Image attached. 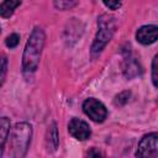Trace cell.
Wrapping results in <instances>:
<instances>
[{
    "label": "cell",
    "instance_id": "cell-9",
    "mask_svg": "<svg viewBox=\"0 0 158 158\" xmlns=\"http://www.w3.org/2000/svg\"><path fill=\"white\" fill-rule=\"evenodd\" d=\"M21 4V0H4L0 6V15L2 17H10L14 10Z\"/></svg>",
    "mask_w": 158,
    "mask_h": 158
},
{
    "label": "cell",
    "instance_id": "cell-2",
    "mask_svg": "<svg viewBox=\"0 0 158 158\" xmlns=\"http://www.w3.org/2000/svg\"><path fill=\"white\" fill-rule=\"evenodd\" d=\"M32 128L26 122H19L15 125L11 132V152L10 157L21 158L26 154L31 142Z\"/></svg>",
    "mask_w": 158,
    "mask_h": 158
},
{
    "label": "cell",
    "instance_id": "cell-13",
    "mask_svg": "<svg viewBox=\"0 0 158 158\" xmlns=\"http://www.w3.org/2000/svg\"><path fill=\"white\" fill-rule=\"evenodd\" d=\"M152 81L154 86L158 88V54H156L152 60Z\"/></svg>",
    "mask_w": 158,
    "mask_h": 158
},
{
    "label": "cell",
    "instance_id": "cell-12",
    "mask_svg": "<svg viewBox=\"0 0 158 158\" xmlns=\"http://www.w3.org/2000/svg\"><path fill=\"white\" fill-rule=\"evenodd\" d=\"M77 5V0H54V6L59 10H68Z\"/></svg>",
    "mask_w": 158,
    "mask_h": 158
},
{
    "label": "cell",
    "instance_id": "cell-17",
    "mask_svg": "<svg viewBox=\"0 0 158 158\" xmlns=\"http://www.w3.org/2000/svg\"><path fill=\"white\" fill-rule=\"evenodd\" d=\"M6 69H7V60H6V58L4 57V58H2V60H1V84H2V83H4V80H5Z\"/></svg>",
    "mask_w": 158,
    "mask_h": 158
},
{
    "label": "cell",
    "instance_id": "cell-15",
    "mask_svg": "<svg viewBox=\"0 0 158 158\" xmlns=\"http://www.w3.org/2000/svg\"><path fill=\"white\" fill-rule=\"evenodd\" d=\"M130 96H131V93L130 91H122V93H120L117 96H116V99H115V104L116 105H125L127 101H128V99H130Z\"/></svg>",
    "mask_w": 158,
    "mask_h": 158
},
{
    "label": "cell",
    "instance_id": "cell-1",
    "mask_svg": "<svg viewBox=\"0 0 158 158\" xmlns=\"http://www.w3.org/2000/svg\"><path fill=\"white\" fill-rule=\"evenodd\" d=\"M44 40L46 36L43 30L41 27H35L27 40L22 56V69L25 74H32L36 72L40 63L42 48L44 46Z\"/></svg>",
    "mask_w": 158,
    "mask_h": 158
},
{
    "label": "cell",
    "instance_id": "cell-3",
    "mask_svg": "<svg viewBox=\"0 0 158 158\" xmlns=\"http://www.w3.org/2000/svg\"><path fill=\"white\" fill-rule=\"evenodd\" d=\"M98 26H99V30H98V33L93 42V46H91V54L94 57L100 54V52L104 49V47L112 38L115 30H116L115 17H112L111 15H107V14L101 15L98 20Z\"/></svg>",
    "mask_w": 158,
    "mask_h": 158
},
{
    "label": "cell",
    "instance_id": "cell-6",
    "mask_svg": "<svg viewBox=\"0 0 158 158\" xmlns=\"http://www.w3.org/2000/svg\"><path fill=\"white\" fill-rule=\"evenodd\" d=\"M68 131H69V133L74 138H77L79 141H85L91 135V131H90L89 125L85 121H83L80 118H77V117H74V118H72L69 121V123H68Z\"/></svg>",
    "mask_w": 158,
    "mask_h": 158
},
{
    "label": "cell",
    "instance_id": "cell-16",
    "mask_svg": "<svg viewBox=\"0 0 158 158\" xmlns=\"http://www.w3.org/2000/svg\"><path fill=\"white\" fill-rule=\"evenodd\" d=\"M102 2L110 10H117L121 6V0H102Z\"/></svg>",
    "mask_w": 158,
    "mask_h": 158
},
{
    "label": "cell",
    "instance_id": "cell-11",
    "mask_svg": "<svg viewBox=\"0 0 158 158\" xmlns=\"http://www.w3.org/2000/svg\"><path fill=\"white\" fill-rule=\"evenodd\" d=\"M48 141L49 143H52V148L56 149L58 146V132H57L56 123H52L51 128L48 130Z\"/></svg>",
    "mask_w": 158,
    "mask_h": 158
},
{
    "label": "cell",
    "instance_id": "cell-14",
    "mask_svg": "<svg viewBox=\"0 0 158 158\" xmlns=\"http://www.w3.org/2000/svg\"><path fill=\"white\" fill-rule=\"evenodd\" d=\"M19 42H20V36L17 33H12V35L7 36V38L5 41V43L9 48H15L19 44Z\"/></svg>",
    "mask_w": 158,
    "mask_h": 158
},
{
    "label": "cell",
    "instance_id": "cell-18",
    "mask_svg": "<svg viewBox=\"0 0 158 158\" xmlns=\"http://www.w3.org/2000/svg\"><path fill=\"white\" fill-rule=\"evenodd\" d=\"M88 154H89V156H101L100 152H89Z\"/></svg>",
    "mask_w": 158,
    "mask_h": 158
},
{
    "label": "cell",
    "instance_id": "cell-7",
    "mask_svg": "<svg viewBox=\"0 0 158 158\" xmlns=\"http://www.w3.org/2000/svg\"><path fill=\"white\" fill-rule=\"evenodd\" d=\"M136 40L142 44H152L158 40V26L144 25L136 32Z\"/></svg>",
    "mask_w": 158,
    "mask_h": 158
},
{
    "label": "cell",
    "instance_id": "cell-10",
    "mask_svg": "<svg viewBox=\"0 0 158 158\" xmlns=\"http://www.w3.org/2000/svg\"><path fill=\"white\" fill-rule=\"evenodd\" d=\"M10 132V121L7 117H2L1 121H0V133H1V149H0V156H4V147H5V143H6V138H7V135Z\"/></svg>",
    "mask_w": 158,
    "mask_h": 158
},
{
    "label": "cell",
    "instance_id": "cell-4",
    "mask_svg": "<svg viewBox=\"0 0 158 158\" xmlns=\"http://www.w3.org/2000/svg\"><path fill=\"white\" fill-rule=\"evenodd\" d=\"M136 157H158V132H152L142 137L136 151Z\"/></svg>",
    "mask_w": 158,
    "mask_h": 158
},
{
    "label": "cell",
    "instance_id": "cell-5",
    "mask_svg": "<svg viewBox=\"0 0 158 158\" xmlns=\"http://www.w3.org/2000/svg\"><path fill=\"white\" fill-rule=\"evenodd\" d=\"M83 110L85 115L95 122H102L107 116V110L105 105L94 98H89L84 101Z\"/></svg>",
    "mask_w": 158,
    "mask_h": 158
},
{
    "label": "cell",
    "instance_id": "cell-8",
    "mask_svg": "<svg viewBox=\"0 0 158 158\" xmlns=\"http://www.w3.org/2000/svg\"><path fill=\"white\" fill-rule=\"evenodd\" d=\"M123 74L126 78L132 79L142 74V67L135 58L128 57L125 59V63H123Z\"/></svg>",
    "mask_w": 158,
    "mask_h": 158
}]
</instances>
